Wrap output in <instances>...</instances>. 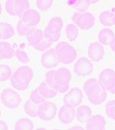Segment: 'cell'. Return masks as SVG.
<instances>
[{"label":"cell","instance_id":"obj_1","mask_svg":"<svg viewBox=\"0 0 115 130\" xmlns=\"http://www.w3.org/2000/svg\"><path fill=\"white\" fill-rule=\"evenodd\" d=\"M87 100L93 105H100L103 103L106 99V90L104 89L100 84L99 80L95 78H90L84 83L83 86Z\"/></svg>","mask_w":115,"mask_h":130},{"label":"cell","instance_id":"obj_2","mask_svg":"<svg viewBox=\"0 0 115 130\" xmlns=\"http://www.w3.org/2000/svg\"><path fill=\"white\" fill-rule=\"evenodd\" d=\"M34 72L29 66H21L16 70L12 76L10 77V85L14 89L24 91L30 86L31 80L33 79Z\"/></svg>","mask_w":115,"mask_h":130},{"label":"cell","instance_id":"obj_3","mask_svg":"<svg viewBox=\"0 0 115 130\" xmlns=\"http://www.w3.org/2000/svg\"><path fill=\"white\" fill-rule=\"evenodd\" d=\"M55 52L60 62L63 64H70L74 62L77 57L76 50L67 42H60L56 44Z\"/></svg>","mask_w":115,"mask_h":130},{"label":"cell","instance_id":"obj_4","mask_svg":"<svg viewBox=\"0 0 115 130\" xmlns=\"http://www.w3.org/2000/svg\"><path fill=\"white\" fill-rule=\"evenodd\" d=\"M71 80H72V75L70 70L67 68H60L55 72V83L52 88L59 94L66 93L69 90Z\"/></svg>","mask_w":115,"mask_h":130},{"label":"cell","instance_id":"obj_5","mask_svg":"<svg viewBox=\"0 0 115 130\" xmlns=\"http://www.w3.org/2000/svg\"><path fill=\"white\" fill-rule=\"evenodd\" d=\"M74 24L83 30H88L94 25L95 18L90 12H78L75 11L72 16Z\"/></svg>","mask_w":115,"mask_h":130},{"label":"cell","instance_id":"obj_6","mask_svg":"<svg viewBox=\"0 0 115 130\" xmlns=\"http://www.w3.org/2000/svg\"><path fill=\"white\" fill-rule=\"evenodd\" d=\"M2 103L8 108H16L19 107L22 102L20 95L12 89H5L1 93Z\"/></svg>","mask_w":115,"mask_h":130},{"label":"cell","instance_id":"obj_7","mask_svg":"<svg viewBox=\"0 0 115 130\" xmlns=\"http://www.w3.org/2000/svg\"><path fill=\"white\" fill-rule=\"evenodd\" d=\"M57 113V107L54 102H43L39 104L38 107V117L43 121H52L55 117Z\"/></svg>","mask_w":115,"mask_h":130},{"label":"cell","instance_id":"obj_8","mask_svg":"<svg viewBox=\"0 0 115 130\" xmlns=\"http://www.w3.org/2000/svg\"><path fill=\"white\" fill-rule=\"evenodd\" d=\"M93 64L90 59L87 57H81L74 65V72L78 76L85 77L90 75L93 71Z\"/></svg>","mask_w":115,"mask_h":130},{"label":"cell","instance_id":"obj_9","mask_svg":"<svg viewBox=\"0 0 115 130\" xmlns=\"http://www.w3.org/2000/svg\"><path fill=\"white\" fill-rule=\"evenodd\" d=\"M83 99V92L79 88H73L64 95V104L70 108H76L81 104Z\"/></svg>","mask_w":115,"mask_h":130},{"label":"cell","instance_id":"obj_10","mask_svg":"<svg viewBox=\"0 0 115 130\" xmlns=\"http://www.w3.org/2000/svg\"><path fill=\"white\" fill-rule=\"evenodd\" d=\"M99 83L106 91H110L115 85V71L112 69H105L99 75Z\"/></svg>","mask_w":115,"mask_h":130},{"label":"cell","instance_id":"obj_11","mask_svg":"<svg viewBox=\"0 0 115 130\" xmlns=\"http://www.w3.org/2000/svg\"><path fill=\"white\" fill-rule=\"evenodd\" d=\"M41 63L47 70H51L58 66L60 61L55 49H49L41 56Z\"/></svg>","mask_w":115,"mask_h":130},{"label":"cell","instance_id":"obj_12","mask_svg":"<svg viewBox=\"0 0 115 130\" xmlns=\"http://www.w3.org/2000/svg\"><path fill=\"white\" fill-rule=\"evenodd\" d=\"M87 54H88L89 59L92 62H98L104 58L105 50H104L103 45L100 42H94L89 44L88 49H87Z\"/></svg>","mask_w":115,"mask_h":130},{"label":"cell","instance_id":"obj_13","mask_svg":"<svg viewBox=\"0 0 115 130\" xmlns=\"http://www.w3.org/2000/svg\"><path fill=\"white\" fill-rule=\"evenodd\" d=\"M76 118V110L64 104L58 111V119L63 124H70Z\"/></svg>","mask_w":115,"mask_h":130},{"label":"cell","instance_id":"obj_14","mask_svg":"<svg viewBox=\"0 0 115 130\" xmlns=\"http://www.w3.org/2000/svg\"><path fill=\"white\" fill-rule=\"evenodd\" d=\"M86 123V129L87 130H104L106 128V120L101 115H92Z\"/></svg>","mask_w":115,"mask_h":130},{"label":"cell","instance_id":"obj_15","mask_svg":"<svg viewBox=\"0 0 115 130\" xmlns=\"http://www.w3.org/2000/svg\"><path fill=\"white\" fill-rule=\"evenodd\" d=\"M21 19L28 25H30V26H36V25L40 23L41 16H40V14H39V12H37L36 10H35L33 9H29L23 14Z\"/></svg>","mask_w":115,"mask_h":130},{"label":"cell","instance_id":"obj_16","mask_svg":"<svg viewBox=\"0 0 115 130\" xmlns=\"http://www.w3.org/2000/svg\"><path fill=\"white\" fill-rule=\"evenodd\" d=\"M114 40H115V34L111 29L104 28L99 32V35H98V41H99L102 45L110 46Z\"/></svg>","mask_w":115,"mask_h":130},{"label":"cell","instance_id":"obj_17","mask_svg":"<svg viewBox=\"0 0 115 130\" xmlns=\"http://www.w3.org/2000/svg\"><path fill=\"white\" fill-rule=\"evenodd\" d=\"M92 116V109L87 105H80L76 109V119L80 122H87L88 119Z\"/></svg>","mask_w":115,"mask_h":130},{"label":"cell","instance_id":"obj_18","mask_svg":"<svg viewBox=\"0 0 115 130\" xmlns=\"http://www.w3.org/2000/svg\"><path fill=\"white\" fill-rule=\"evenodd\" d=\"M27 42H28L29 45L35 47L38 43H40L44 39V32L42 30L39 29H35L31 34L26 37Z\"/></svg>","mask_w":115,"mask_h":130},{"label":"cell","instance_id":"obj_19","mask_svg":"<svg viewBox=\"0 0 115 130\" xmlns=\"http://www.w3.org/2000/svg\"><path fill=\"white\" fill-rule=\"evenodd\" d=\"M0 32H1L0 33V38L2 41L8 40V39L13 37L15 35V30H14L12 25L4 22L0 24Z\"/></svg>","mask_w":115,"mask_h":130},{"label":"cell","instance_id":"obj_20","mask_svg":"<svg viewBox=\"0 0 115 130\" xmlns=\"http://www.w3.org/2000/svg\"><path fill=\"white\" fill-rule=\"evenodd\" d=\"M15 56V50L8 42L2 41L0 44V58L1 59H10Z\"/></svg>","mask_w":115,"mask_h":130},{"label":"cell","instance_id":"obj_21","mask_svg":"<svg viewBox=\"0 0 115 130\" xmlns=\"http://www.w3.org/2000/svg\"><path fill=\"white\" fill-rule=\"evenodd\" d=\"M38 89L41 95L44 98H46V99H50V98L55 97L56 95L58 94L57 92H56L52 87H50L45 81L40 83V85L38 86Z\"/></svg>","mask_w":115,"mask_h":130},{"label":"cell","instance_id":"obj_22","mask_svg":"<svg viewBox=\"0 0 115 130\" xmlns=\"http://www.w3.org/2000/svg\"><path fill=\"white\" fill-rule=\"evenodd\" d=\"M63 27V20L60 17H55V18H51L49 23H48L46 29L49 30V31L55 33H61V30H62Z\"/></svg>","mask_w":115,"mask_h":130},{"label":"cell","instance_id":"obj_23","mask_svg":"<svg viewBox=\"0 0 115 130\" xmlns=\"http://www.w3.org/2000/svg\"><path fill=\"white\" fill-rule=\"evenodd\" d=\"M115 14L110 10H105L100 14L99 19L100 24L106 27H111L114 25L113 19H114Z\"/></svg>","mask_w":115,"mask_h":130},{"label":"cell","instance_id":"obj_24","mask_svg":"<svg viewBox=\"0 0 115 130\" xmlns=\"http://www.w3.org/2000/svg\"><path fill=\"white\" fill-rule=\"evenodd\" d=\"M35 29H36L35 26L28 25L27 24H25L22 19L18 21L17 24H16V30H17L18 34H19L21 37H27V36L31 34Z\"/></svg>","mask_w":115,"mask_h":130},{"label":"cell","instance_id":"obj_25","mask_svg":"<svg viewBox=\"0 0 115 130\" xmlns=\"http://www.w3.org/2000/svg\"><path fill=\"white\" fill-rule=\"evenodd\" d=\"M38 107L39 104L35 103L30 99L27 100L24 104V112L30 117H38Z\"/></svg>","mask_w":115,"mask_h":130},{"label":"cell","instance_id":"obj_26","mask_svg":"<svg viewBox=\"0 0 115 130\" xmlns=\"http://www.w3.org/2000/svg\"><path fill=\"white\" fill-rule=\"evenodd\" d=\"M30 7V4L29 0H16L15 1V10L16 16L22 18L23 14L29 10Z\"/></svg>","mask_w":115,"mask_h":130},{"label":"cell","instance_id":"obj_27","mask_svg":"<svg viewBox=\"0 0 115 130\" xmlns=\"http://www.w3.org/2000/svg\"><path fill=\"white\" fill-rule=\"evenodd\" d=\"M16 130H32L34 129V123L28 118H21L15 124Z\"/></svg>","mask_w":115,"mask_h":130},{"label":"cell","instance_id":"obj_28","mask_svg":"<svg viewBox=\"0 0 115 130\" xmlns=\"http://www.w3.org/2000/svg\"><path fill=\"white\" fill-rule=\"evenodd\" d=\"M66 35L70 42H74L78 37V27L75 24H68L66 27Z\"/></svg>","mask_w":115,"mask_h":130},{"label":"cell","instance_id":"obj_29","mask_svg":"<svg viewBox=\"0 0 115 130\" xmlns=\"http://www.w3.org/2000/svg\"><path fill=\"white\" fill-rule=\"evenodd\" d=\"M92 5L90 0H76L74 5V9L75 11L85 12Z\"/></svg>","mask_w":115,"mask_h":130},{"label":"cell","instance_id":"obj_30","mask_svg":"<svg viewBox=\"0 0 115 130\" xmlns=\"http://www.w3.org/2000/svg\"><path fill=\"white\" fill-rule=\"evenodd\" d=\"M12 71L11 69L10 68L8 65L1 64L0 65V81L5 82L10 79L12 76Z\"/></svg>","mask_w":115,"mask_h":130},{"label":"cell","instance_id":"obj_31","mask_svg":"<svg viewBox=\"0 0 115 130\" xmlns=\"http://www.w3.org/2000/svg\"><path fill=\"white\" fill-rule=\"evenodd\" d=\"M30 99L32 101V102H34L35 103H36V104H41V103H43V102H45V101H46V98L43 97V96L40 94V92H39L38 87H37L36 89H35L32 92H31Z\"/></svg>","mask_w":115,"mask_h":130},{"label":"cell","instance_id":"obj_32","mask_svg":"<svg viewBox=\"0 0 115 130\" xmlns=\"http://www.w3.org/2000/svg\"><path fill=\"white\" fill-rule=\"evenodd\" d=\"M15 56L19 62H21L22 63H27V62H30V56L29 54L27 53L25 50L17 49L15 50Z\"/></svg>","mask_w":115,"mask_h":130},{"label":"cell","instance_id":"obj_33","mask_svg":"<svg viewBox=\"0 0 115 130\" xmlns=\"http://www.w3.org/2000/svg\"><path fill=\"white\" fill-rule=\"evenodd\" d=\"M54 0H36V6L42 11H46L51 8Z\"/></svg>","mask_w":115,"mask_h":130},{"label":"cell","instance_id":"obj_34","mask_svg":"<svg viewBox=\"0 0 115 130\" xmlns=\"http://www.w3.org/2000/svg\"><path fill=\"white\" fill-rule=\"evenodd\" d=\"M106 113L108 117L115 121V100L110 101L106 103Z\"/></svg>","mask_w":115,"mask_h":130},{"label":"cell","instance_id":"obj_35","mask_svg":"<svg viewBox=\"0 0 115 130\" xmlns=\"http://www.w3.org/2000/svg\"><path fill=\"white\" fill-rule=\"evenodd\" d=\"M43 32H44V38H46L47 40H49L50 42H52V43L57 42L60 39L61 33L52 32V31H49V30H47L46 28Z\"/></svg>","mask_w":115,"mask_h":130},{"label":"cell","instance_id":"obj_36","mask_svg":"<svg viewBox=\"0 0 115 130\" xmlns=\"http://www.w3.org/2000/svg\"><path fill=\"white\" fill-rule=\"evenodd\" d=\"M15 1L16 0H6L5 4L6 12L10 16H16L15 10Z\"/></svg>","mask_w":115,"mask_h":130},{"label":"cell","instance_id":"obj_37","mask_svg":"<svg viewBox=\"0 0 115 130\" xmlns=\"http://www.w3.org/2000/svg\"><path fill=\"white\" fill-rule=\"evenodd\" d=\"M52 42H50L49 40H47L46 38L43 39L40 43H38L37 45H35L34 47L35 50H38V51H46L47 50H49L50 47L52 46Z\"/></svg>","mask_w":115,"mask_h":130},{"label":"cell","instance_id":"obj_38","mask_svg":"<svg viewBox=\"0 0 115 130\" xmlns=\"http://www.w3.org/2000/svg\"><path fill=\"white\" fill-rule=\"evenodd\" d=\"M55 70H49L45 74V82L49 84L50 87H53L54 83H55Z\"/></svg>","mask_w":115,"mask_h":130},{"label":"cell","instance_id":"obj_39","mask_svg":"<svg viewBox=\"0 0 115 130\" xmlns=\"http://www.w3.org/2000/svg\"><path fill=\"white\" fill-rule=\"evenodd\" d=\"M8 124L4 121H0V130H7Z\"/></svg>","mask_w":115,"mask_h":130},{"label":"cell","instance_id":"obj_40","mask_svg":"<svg viewBox=\"0 0 115 130\" xmlns=\"http://www.w3.org/2000/svg\"><path fill=\"white\" fill-rule=\"evenodd\" d=\"M71 130H75V129H79V130H83L84 128H83L82 127H80V126H74V127H72L70 128Z\"/></svg>","mask_w":115,"mask_h":130},{"label":"cell","instance_id":"obj_41","mask_svg":"<svg viewBox=\"0 0 115 130\" xmlns=\"http://www.w3.org/2000/svg\"><path fill=\"white\" fill-rule=\"evenodd\" d=\"M110 92L112 94H113V95H115V85L113 86V88H112V89L110 90Z\"/></svg>","mask_w":115,"mask_h":130},{"label":"cell","instance_id":"obj_42","mask_svg":"<svg viewBox=\"0 0 115 130\" xmlns=\"http://www.w3.org/2000/svg\"><path fill=\"white\" fill-rule=\"evenodd\" d=\"M100 0H90V2H91V4L93 5V4H96V3H98Z\"/></svg>","mask_w":115,"mask_h":130},{"label":"cell","instance_id":"obj_43","mask_svg":"<svg viewBox=\"0 0 115 130\" xmlns=\"http://www.w3.org/2000/svg\"><path fill=\"white\" fill-rule=\"evenodd\" d=\"M113 23H114V25H115V17H114V19H113Z\"/></svg>","mask_w":115,"mask_h":130}]
</instances>
